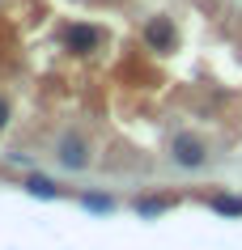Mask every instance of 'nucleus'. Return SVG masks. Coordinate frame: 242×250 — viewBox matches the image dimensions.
Here are the masks:
<instances>
[{
    "instance_id": "0eeeda50",
    "label": "nucleus",
    "mask_w": 242,
    "mask_h": 250,
    "mask_svg": "<svg viewBox=\"0 0 242 250\" xmlns=\"http://www.w3.org/2000/svg\"><path fill=\"white\" fill-rule=\"evenodd\" d=\"M30 191V195H39V199H60V187H51L47 178H39V174H30L26 183H22Z\"/></svg>"
},
{
    "instance_id": "1a4fd4ad",
    "label": "nucleus",
    "mask_w": 242,
    "mask_h": 250,
    "mask_svg": "<svg viewBox=\"0 0 242 250\" xmlns=\"http://www.w3.org/2000/svg\"><path fill=\"white\" fill-rule=\"evenodd\" d=\"M4 127H9V102L0 98V132H4Z\"/></svg>"
},
{
    "instance_id": "423d86ee",
    "label": "nucleus",
    "mask_w": 242,
    "mask_h": 250,
    "mask_svg": "<svg viewBox=\"0 0 242 250\" xmlns=\"http://www.w3.org/2000/svg\"><path fill=\"white\" fill-rule=\"evenodd\" d=\"M208 208L221 212V216H242V195H213Z\"/></svg>"
},
{
    "instance_id": "7ed1b4c3",
    "label": "nucleus",
    "mask_w": 242,
    "mask_h": 250,
    "mask_svg": "<svg viewBox=\"0 0 242 250\" xmlns=\"http://www.w3.org/2000/svg\"><path fill=\"white\" fill-rule=\"evenodd\" d=\"M55 157H60L64 170H85V166H89V145H85V136L81 132H64L60 145H55Z\"/></svg>"
},
{
    "instance_id": "39448f33",
    "label": "nucleus",
    "mask_w": 242,
    "mask_h": 250,
    "mask_svg": "<svg viewBox=\"0 0 242 250\" xmlns=\"http://www.w3.org/2000/svg\"><path fill=\"white\" fill-rule=\"evenodd\" d=\"M166 208H175V199H170V195H149V199H136V212H140V216H161Z\"/></svg>"
},
{
    "instance_id": "f03ea898",
    "label": "nucleus",
    "mask_w": 242,
    "mask_h": 250,
    "mask_svg": "<svg viewBox=\"0 0 242 250\" xmlns=\"http://www.w3.org/2000/svg\"><path fill=\"white\" fill-rule=\"evenodd\" d=\"M170 157H175V166H183V170H200L204 161H208V148H204L200 136L178 132V136H175V145H170Z\"/></svg>"
},
{
    "instance_id": "f257e3e1",
    "label": "nucleus",
    "mask_w": 242,
    "mask_h": 250,
    "mask_svg": "<svg viewBox=\"0 0 242 250\" xmlns=\"http://www.w3.org/2000/svg\"><path fill=\"white\" fill-rule=\"evenodd\" d=\"M140 39H145V47H149V51H157V55L175 51V47H178V26H175V17H166V13L149 17V21H145V30H140Z\"/></svg>"
},
{
    "instance_id": "20e7f679",
    "label": "nucleus",
    "mask_w": 242,
    "mask_h": 250,
    "mask_svg": "<svg viewBox=\"0 0 242 250\" xmlns=\"http://www.w3.org/2000/svg\"><path fill=\"white\" fill-rule=\"evenodd\" d=\"M64 47L72 55H89L98 47V30L89 26V21H68L64 26Z\"/></svg>"
},
{
    "instance_id": "6e6552de",
    "label": "nucleus",
    "mask_w": 242,
    "mask_h": 250,
    "mask_svg": "<svg viewBox=\"0 0 242 250\" xmlns=\"http://www.w3.org/2000/svg\"><path fill=\"white\" fill-rule=\"evenodd\" d=\"M81 204H85V208H94V212H110V199H107V195H85Z\"/></svg>"
}]
</instances>
